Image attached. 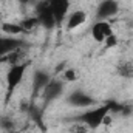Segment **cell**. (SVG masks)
Returning a JSON list of instances; mask_svg holds the SVG:
<instances>
[{
    "label": "cell",
    "instance_id": "8",
    "mask_svg": "<svg viewBox=\"0 0 133 133\" xmlns=\"http://www.w3.org/2000/svg\"><path fill=\"white\" fill-rule=\"evenodd\" d=\"M22 46H23V40H20L19 37H11V36L0 37V57L19 51Z\"/></svg>",
    "mask_w": 133,
    "mask_h": 133
},
{
    "label": "cell",
    "instance_id": "9",
    "mask_svg": "<svg viewBox=\"0 0 133 133\" xmlns=\"http://www.w3.org/2000/svg\"><path fill=\"white\" fill-rule=\"evenodd\" d=\"M90 34H91L93 40L102 43V42L105 40V37H108L110 34H113V30H111V25H110L107 20H98V22L91 26Z\"/></svg>",
    "mask_w": 133,
    "mask_h": 133
},
{
    "label": "cell",
    "instance_id": "11",
    "mask_svg": "<svg viewBox=\"0 0 133 133\" xmlns=\"http://www.w3.org/2000/svg\"><path fill=\"white\" fill-rule=\"evenodd\" d=\"M51 81V76L45 71V70H36L33 74V90L34 95H40L43 91V88L46 87V84Z\"/></svg>",
    "mask_w": 133,
    "mask_h": 133
},
{
    "label": "cell",
    "instance_id": "19",
    "mask_svg": "<svg viewBox=\"0 0 133 133\" xmlns=\"http://www.w3.org/2000/svg\"><path fill=\"white\" fill-rule=\"evenodd\" d=\"M73 132L74 133H85L87 129H85V125H74L73 127Z\"/></svg>",
    "mask_w": 133,
    "mask_h": 133
},
{
    "label": "cell",
    "instance_id": "7",
    "mask_svg": "<svg viewBox=\"0 0 133 133\" xmlns=\"http://www.w3.org/2000/svg\"><path fill=\"white\" fill-rule=\"evenodd\" d=\"M119 11L118 0H102L96 8V19L98 20H107L113 16H116Z\"/></svg>",
    "mask_w": 133,
    "mask_h": 133
},
{
    "label": "cell",
    "instance_id": "21",
    "mask_svg": "<svg viewBox=\"0 0 133 133\" xmlns=\"http://www.w3.org/2000/svg\"><path fill=\"white\" fill-rule=\"evenodd\" d=\"M5 133H19V130H11V132H5Z\"/></svg>",
    "mask_w": 133,
    "mask_h": 133
},
{
    "label": "cell",
    "instance_id": "1",
    "mask_svg": "<svg viewBox=\"0 0 133 133\" xmlns=\"http://www.w3.org/2000/svg\"><path fill=\"white\" fill-rule=\"evenodd\" d=\"M28 64H14L9 65L6 76H5V84H6V95H5V105L9 104V101L12 98L14 91L20 87V84L23 82L25 73H26Z\"/></svg>",
    "mask_w": 133,
    "mask_h": 133
},
{
    "label": "cell",
    "instance_id": "15",
    "mask_svg": "<svg viewBox=\"0 0 133 133\" xmlns=\"http://www.w3.org/2000/svg\"><path fill=\"white\" fill-rule=\"evenodd\" d=\"M0 129L5 130V132L16 130V122H14V119L9 118V116H0Z\"/></svg>",
    "mask_w": 133,
    "mask_h": 133
},
{
    "label": "cell",
    "instance_id": "18",
    "mask_svg": "<svg viewBox=\"0 0 133 133\" xmlns=\"http://www.w3.org/2000/svg\"><path fill=\"white\" fill-rule=\"evenodd\" d=\"M118 73L125 76V77H130V76H133V66L130 64H121L118 68Z\"/></svg>",
    "mask_w": 133,
    "mask_h": 133
},
{
    "label": "cell",
    "instance_id": "20",
    "mask_svg": "<svg viewBox=\"0 0 133 133\" xmlns=\"http://www.w3.org/2000/svg\"><path fill=\"white\" fill-rule=\"evenodd\" d=\"M20 5H31V3H34L36 0H17Z\"/></svg>",
    "mask_w": 133,
    "mask_h": 133
},
{
    "label": "cell",
    "instance_id": "10",
    "mask_svg": "<svg viewBox=\"0 0 133 133\" xmlns=\"http://www.w3.org/2000/svg\"><path fill=\"white\" fill-rule=\"evenodd\" d=\"M87 19H88V16H87V12H85L84 9H76V11H73V12H70V14L66 16L65 28L68 31H73V30L82 26V25L87 22Z\"/></svg>",
    "mask_w": 133,
    "mask_h": 133
},
{
    "label": "cell",
    "instance_id": "16",
    "mask_svg": "<svg viewBox=\"0 0 133 133\" xmlns=\"http://www.w3.org/2000/svg\"><path fill=\"white\" fill-rule=\"evenodd\" d=\"M102 43H104V46H105L107 50H111V48H116V46H118L119 39H118L116 34H110L108 37H105V40H104Z\"/></svg>",
    "mask_w": 133,
    "mask_h": 133
},
{
    "label": "cell",
    "instance_id": "6",
    "mask_svg": "<svg viewBox=\"0 0 133 133\" xmlns=\"http://www.w3.org/2000/svg\"><path fill=\"white\" fill-rule=\"evenodd\" d=\"M48 5H50V9L56 19V23L57 26H61L64 22H65L66 16H68V11H70V0H48Z\"/></svg>",
    "mask_w": 133,
    "mask_h": 133
},
{
    "label": "cell",
    "instance_id": "3",
    "mask_svg": "<svg viewBox=\"0 0 133 133\" xmlns=\"http://www.w3.org/2000/svg\"><path fill=\"white\" fill-rule=\"evenodd\" d=\"M36 17L39 20V26L45 28V30H54L57 26L56 23V19L50 9V5H48V0H43V2H39L37 6H36Z\"/></svg>",
    "mask_w": 133,
    "mask_h": 133
},
{
    "label": "cell",
    "instance_id": "14",
    "mask_svg": "<svg viewBox=\"0 0 133 133\" xmlns=\"http://www.w3.org/2000/svg\"><path fill=\"white\" fill-rule=\"evenodd\" d=\"M20 26H22L23 33H30V31H33V30H36V28L39 26V20H37V17L23 19V20L20 22Z\"/></svg>",
    "mask_w": 133,
    "mask_h": 133
},
{
    "label": "cell",
    "instance_id": "13",
    "mask_svg": "<svg viewBox=\"0 0 133 133\" xmlns=\"http://www.w3.org/2000/svg\"><path fill=\"white\" fill-rule=\"evenodd\" d=\"M0 30L6 36H11V37H17V36L23 34V30H22L20 23H12V22H3V23H0Z\"/></svg>",
    "mask_w": 133,
    "mask_h": 133
},
{
    "label": "cell",
    "instance_id": "4",
    "mask_svg": "<svg viewBox=\"0 0 133 133\" xmlns=\"http://www.w3.org/2000/svg\"><path fill=\"white\" fill-rule=\"evenodd\" d=\"M66 104L70 107H74V108H85V107L95 105L96 99L93 96H90L88 93H85L84 90H73L66 96Z\"/></svg>",
    "mask_w": 133,
    "mask_h": 133
},
{
    "label": "cell",
    "instance_id": "5",
    "mask_svg": "<svg viewBox=\"0 0 133 133\" xmlns=\"http://www.w3.org/2000/svg\"><path fill=\"white\" fill-rule=\"evenodd\" d=\"M64 82L65 81H61V79H53L46 84V87L43 88V91L40 93V96L43 98L45 104H50L53 101L59 99L64 93Z\"/></svg>",
    "mask_w": 133,
    "mask_h": 133
},
{
    "label": "cell",
    "instance_id": "2",
    "mask_svg": "<svg viewBox=\"0 0 133 133\" xmlns=\"http://www.w3.org/2000/svg\"><path fill=\"white\" fill-rule=\"evenodd\" d=\"M108 115H110V102H105V104H102V105L93 107V108L84 111V113L77 118V121L82 122L87 129L96 130V129H99L101 125L104 124V119H105Z\"/></svg>",
    "mask_w": 133,
    "mask_h": 133
},
{
    "label": "cell",
    "instance_id": "12",
    "mask_svg": "<svg viewBox=\"0 0 133 133\" xmlns=\"http://www.w3.org/2000/svg\"><path fill=\"white\" fill-rule=\"evenodd\" d=\"M28 115H30L31 121L36 122V125H37V127H40L42 130H45L43 111H42V108H40V107H37V105H30V107H28Z\"/></svg>",
    "mask_w": 133,
    "mask_h": 133
},
{
    "label": "cell",
    "instance_id": "17",
    "mask_svg": "<svg viewBox=\"0 0 133 133\" xmlns=\"http://www.w3.org/2000/svg\"><path fill=\"white\" fill-rule=\"evenodd\" d=\"M64 81L65 82H76L77 81V73L74 68H65L64 71Z\"/></svg>",
    "mask_w": 133,
    "mask_h": 133
}]
</instances>
